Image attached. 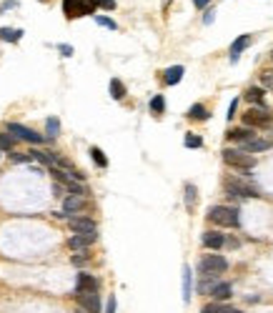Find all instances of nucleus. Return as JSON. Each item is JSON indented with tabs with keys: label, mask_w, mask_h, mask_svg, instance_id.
Listing matches in <instances>:
<instances>
[{
	"label": "nucleus",
	"mask_w": 273,
	"mask_h": 313,
	"mask_svg": "<svg viewBox=\"0 0 273 313\" xmlns=\"http://www.w3.org/2000/svg\"><path fill=\"white\" fill-rule=\"evenodd\" d=\"M111 95H113L116 100H123V98H125V86H123L118 78H113V81H111Z\"/></svg>",
	"instance_id": "obj_24"
},
{
	"label": "nucleus",
	"mask_w": 273,
	"mask_h": 313,
	"mask_svg": "<svg viewBox=\"0 0 273 313\" xmlns=\"http://www.w3.org/2000/svg\"><path fill=\"white\" fill-rule=\"evenodd\" d=\"M86 260H88V258L83 256V253H75V256H73V263H75L78 268H80V266H86Z\"/></svg>",
	"instance_id": "obj_39"
},
{
	"label": "nucleus",
	"mask_w": 273,
	"mask_h": 313,
	"mask_svg": "<svg viewBox=\"0 0 273 313\" xmlns=\"http://www.w3.org/2000/svg\"><path fill=\"white\" fill-rule=\"evenodd\" d=\"M245 100H248V103H256V106H261V108H263V90H261V88H248Z\"/></svg>",
	"instance_id": "obj_21"
},
{
	"label": "nucleus",
	"mask_w": 273,
	"mask_h": 313,
	"mask_svg": "<svg viewBox=\"0 0 273 313\" xmlns=\"http://www.w3.org/2000/svg\"><path fill=\"white\" fill-rule=\"evenodd\" d=\"M188 115L196 118V120H206V118H208V111H206L203 106H193V108L188 111Z\"/></svg>",
	"instance_id": "obj_31"
},
{
	"label": "nucleus",
	"mask_w": 273,
	"mask_h": 313,
	"mask_svg": "<svg viewBox=\"0 0 273 313\" xmlns=\"http://www.w3.org/2000/svg\"><path fill=\"white\" fill-rule=\"evenodd\" d=\"M213 278H215V276H203V281L198 283V291H201V293H211V288L215 285Z\"/></svg>",
	"instance_id": "obj_32"
},
{
	"label": "nucleus",
	"mask_w": 273,
	"mask_h": 313,
	"mask_svg": "<svg viewBox=\"0 0 273 313\" xmlns=\"http://www.w3.org/2000/svg\"><path fill=\"white\" fill-rule=\"evenodd\" d=\"M261 83H263V88L273 90V70H268V73H263V75H261Z\"/></svg>",
	"instance_id": "obj_35"
},
{
	"label": "nucleus",
	"mask_w": 273,
	"mask_h": 313,
	"mask_svg": "<svg viewBox=\"0 0 273 313\" xmlns=\"http://www.w3.org/2000/svg\"><path fill=\"white\" fill-rule=\"evenodd\" d=\"M183 73H185V70H183V65H173V68H168V70H166V75H163V78H166V83H168V86H178V83H181V78H183Z\"/></svg>",
	"instance_id": "obj_19"
},
{
	"label": "nucleus",
	"mask_w": 273,
	"mask_h": 313,
	"mask_svg": "<svg viewBox=\"0 0 273 313\" xmlns=\"http://www.w3.org/2000/svg\"><path fill=\"white\" fill-rule=\"evenodd\" d=\"M163 111H166V98H163V95H155V98L151 100V113L160 115Z\"/></svg>",
	"instance_id": "obj_27"
},
{
	"label": "nucleus",
	"mask_w": 273,
	"mask_h": 313,
	"mask_svg": "<svg viewBox=\"0 0 273 313\" xmlns=\"http://www.w3.org/2000/svg\"><path fill=\"white\" fill-rule=\"evenodd\" d=\"M223 161L233 168H243V171H251L256 166L253 161V153H245V150H236V148H226L223 150Z\"/></svg>",
	"instance_id": "obj_2"
},
{
	"label": "nucleus",
	"mask_w": 273,
	"mask_h": 313,
	"mask_svg": "<svg viewBox=\"0 0 273 313\" xmlns=\"http://www.w3.org/2000/svg\"><path fill=\"white\" fill-rule=\"evenodd\" d=\"M95 23H98V25H105V28H111V30L118 28V25H116V20H111V18H103V15H100V18H95Z\"/></svg>",
	"instance_id": "obj_36"
},
{
	"label": "nucleus",
	"mask_w": 273,
	"mask_h": 313,
	"mask_svg": "<svg viewBox=\"0 0 273 313\" xmlns=\"http://www.w3.org/2000/svg\"><path fill=\"white\" fill-rule=\"evenodd\" d=\"M75 293H98V278H93L91 273H78Z\"/></svg>",
	"instance_id": "obj_9"
},
{
	"label": "nucleus",
	"mask_w": 273,
	"mask_h": 313,
	"mask_svg": "<svg viewBox=\"0 0 273 313\" xmlns=\"http://www.w3.org/2000/svg\"><path fill=\"white\" fill-rule=\"evenodd\" d=\"M61 53L63 56H73V48L70 45H61Z\"/></svg>",
	"instance_id": "obj_41"
},
{
	"label": "nucleus",
	"mask_w": 273,
	"mask_h": 313,
	"mask_svg": "<svg viewBox=\"0 0 273 313\" xmlns=\"http://www.w3.org/2000/svg\"><path fill=\"white\" fill-rule=\"evenodd\" d=\"M78 303H80L83 311L100 313V298H98V293H78Z\"/></svg>",
	"instance_id": "obj_10"
},
{
	"label": "nucleus",
	"mask_w": 273,
	"mask_h": 313,
	"mask_svg": "<svg viewBox=\"0 0 273 313\" xmlns=\"http://www.w3.org/2000/svg\"><path fill=\"white\" fill-rule=\"evenodd\" d=\"M8 133H10L15 141H28V143H33V145L48 143V141H43V136H40V133H35V131H31V128L20 125V123H8Z\"/></svg>",
	"instance_id": "obj_3"
},
{
	"label": "nucleus",
	"mask_w": 273,
	"mask_h": 313,
	"mask_svg": "<svg viewBox=\"0 0 273 313\" xmlns=\"http://www.w3.org/2000/svg\"><path fill=\"white\" fill-rule=\"evenodd\" d=\"M31 158H35V161H40L43 166H53L58 158L56 155H50V153H45V150H33L31 153Z\"/></svg>",
	"instance_id": "obj_22"
},
{
	"label": "nucleus",
	"mask_w": 273,
	"mask_h": 313,
	"mask_svg": "<svg viewBox=\"0 0 273 313\" xmlns=\"http://www.w3.org/2000/svg\"><path fill=\"white\" fill-rule=\"evenodd\" d=\"M226 193L228 196H236V198H258V191L248 183H241V180H231L226 183Z\"/></svg>",
	"instance_id": "obj_7"
},
{
	"label": "nucleus",
	"mask_w": 273,
	"mask_h": 313,
	"mask_svg": "<svg viewBox=\"0 0 273 313\" xmlns=\"http://www.w3.org/2000/svg\"><path fill=\"white\" fill-rule=\"evenodd\" d=\"M45 128H48V141H56V138H58V133H61V123H58V118H48Z\"/></svg>",
	"instance_id": "obj_23"
},
{
	"label": "nucleus",
	"mask_w": 273,
	"mask_h": 313,
	"mask_svg": "<svg viewBox=\"0 0 273 313\" xmlns=\"http://www.w3.org/2000/svg\"><path fill=\"white\" fill-rule=\"evenodd\" d=\"M78 313H83V311H78Z\"/></svg>",
	"instance_id": "obj_46"
},
{
	"label": "nucleus",
	"mask_w": 273,
	"mask_h": 313,
	"mask_svg": "<svg viewBox=\"0 0 273 313\" xmlns=\"http://www.w3.org/2000/svg\"><path fill=\"white\" fill-rule=\"evenodd\" d=\"M236 106H238V100H231V106H228V120H231L233 113H236Z\"/></svg>",
	"instance_id": "obj_40"
},
{
	"label": "nucleus",
	"mask_w": 273,
	"mask_h": 313,
	"mask_svg": "<svg viewBox=\"0 0 273 313\" xmlns=\"http://www.w3.org/2000/svg\"><path fill=\"white\" fill-rule=\"evenodd\" d=\"M93 5H100V8H108V10H113L116 8V0H91Z\"/></svg>",
	"instance_id": "obj_37"
},
{
	"label": "nucleus",
	"mask_w": 273,
	"mask_h": 313,
	"mask_svg": "<svg viewBox=\"0 0 273 313\" xmlns=\"http://www.w3.org/2000/svg\"><path fill=\"white\" fill-rule=\"evenodd\" d=\"M226 138H228V141H251V138H253V128H251V125H248V128H233V131H228V133H226Z\"/></svg>",
	"instance_id": "obj_16"
},
{
	"label": "nucleus",
	"mask_w": 273,
	"mask_h": 313,
	"mask_svg": "<svg viewBox=\"0 0 273 313\" xmlns=\"http://www.w3.org/2000/svg\"><path fill=\"white\" fill-rule=\"evenodd\" d=\"M223 243H226V236H223V233H218V230L203 233V246H206V248H221Z\"/></svg>",
	"instance_id": "obj_12"
},
{
	"label": "nucleus",
	"mask_w": 273,
	"mask_h": 313,
	"mask_svg": "<svg viewBox=\"0 0 273 313\" xmlns=\"http://www.w3.org/2000/svg\"><path fill=\"white\" fill-rule=\"evenodd\" d=\"M201 313H243L238 308H233V306H228V303H221V301H215V303H208V306H203V311Z\"/></svg>",
	"instance_id": "obj_18"
},
{
	"label": "nucleus",
	"mask_w": 273,
	"mask_h": 313,
	"mask_svg": "<svg viewBox=\"0 0 273 313\" xmlns=\"http://www.w3.org/2000/svg\"><path fill=\"white\" fill-rule=\"evenodd\" d=\"M68 223L73 228V233H95V221H93V218H86V216L70 218Z\"/></svg>",
	"instance_id": "obj_11"
},
{
	"label": "nucleus",
	"mask_w": 273,
	"mask_h": 313,
	"mask_svg": "<svg viewBox=\"0 0 273 313\" xmlns=\"http://www.w3.org/2000/svg\"><path fill=\"white\" fill-rule=\"evenodd\" d=\"M271 148V141H258V138H251V141H243V148L245 153H263Z\"/></svg>",
	"instance_id": "obj_13"
},
{
	"label": "nucleus",
	"mask_w": 273,
	"mask_h": 313,
	"mask_svg": "<svg viewBox=\"0 0 273 313\" xmlns=\"http://www.w3.org/2000/svg\"><path fill=\"white\" fill-rule=\"evenodd\" d=\"M251 43H253V38H251V35H241V38H238V40L231 45V60L236 63V60H238V56H241V53L248 48V45H251Z\"/></svg>",
	"instance_id": "obj_14"
},
{
	"label": "nucleus",
	"mask_w": 273,
	"mask_h": 313,
	"mask_svg": "<svg viewBox=\"0 0 273 313\" xmlns=\"http://www.w3.org/2000/svg\"><path fill=\"white\" fill-rule=\"evenodd\" d=\"M91 158L95 161V166H100V168L108 166V158H105V153H103L100 148H91Z\"/></svg>",
	"instance_id": "obj_28"
},
{
	"label": "nucleus",
	"mask_w": 273,
	"mask_h": 313,
	"mask_svg": "<svg viewBox=\"0 0 273 313\" xmlns=\"http://www.w3.org/2000/svg\"><path fill=\"white\" fill-rule=\"evenodd\" d=\"M10 161H13V163H28L31 155H25V153H13V150H10Z\"/></svg>",
	"instance_id": "obj_34"
},
{
	"label": "nucleus",
	"mask_w": 273,
	"mask_h": 313,
	"mask_svg": "<svg viewBox=\"0 0 273 313\" xmlns=\"http://www.w3.org/2000/svg\"><path fill=\"white\" fill-rule=\"evenodd\" d=\"M208 3H211V0H193V5H196V8H206Z\"/></svg>",
	"instance_id": "obj_42"
},
{
	"label": "nucleus",
	"mask_w": 273,
	"mask_h": 313,
	"mask_svg": "<svg viewBox=\"0 0 273 313\" xmlns=\"http://www.w3.org/2000/svg\"><path fill=\"white\" fill-rule=\"evenodd\" d=\"M116 306H118V301H116V296H111L108 298V306H105V313H116Z\"/></svg>",
	"instance_id": "obj_38"
},
{
	"label": "nucleus",
	"mask_w": 273,
	"mask_h": 313,
	"mask_svg": "<svg viewBox=\"0 0 273 313\" xmlns=\"http://www.w3.org/2000/svg\"><path fill=\"white\" fill-rule=\"evenodd\" d=\"M63 186H65V188H68L73 196H83V186H80V183H75V180H70V175L63 180Z\"/></svg>",
	"instance_id": "obj_30"
},
{
	"label": "nucleus",
	"mask_w": 273,
	"mask_h": 313,
	"mask_svg": "<svg viewBox=\"0 0 273 313\" xmlns=\"http://www.w3.org/2000/svg\"><path fill=\"white\" fill-rule=\"evenodd\" d=\"M208 221L215 226H238V211L236 208H228V205H213L208 211Z\"/></svg>",
	"instance_id": "obj_1"
},
{
	"label": "nucleus",
	"mask_w": 273,
	"mask_h": 313,
	"mask_svg": "<svg viewBox=\"0 0 273 313\" xmlns=\"http://www.w3.org/2000/svg\"><path fill=\"white\" fill-rule=\"evenodd\" d=\"M0 38L8 43H15L18 38H23V30H13V28H0Z\"/></svg>",
	"instance_id": "obj_25"
},
{
	"label": "nucleus",
	"mask_w": 273,
	"mask_h": 313,
	"mask_svg": "<svg viewBox=\"0 0 273 313\" xmlns=\"http://www.w3.org/2000/svg\"><path fill=\"white\" fill-rule=\"evenodd\" d=\"M83 205H86L83 196H73V193H70L68 198L63 200V211H65V213H75V211H80Z\"/></svg>",
	"instance_id": "obj_17"
},
{
	"label": "nucleus",
	"mask_w": 273,
	"mask_h": 313,
	"mask_svg": "<svg viewBox=\"0 0 273 313\" xmlns=\"http://www.w3.org/2000/svg\"><path fill=\"white\" fill-rule=\"evenodd\" d=\"M211 296L215 301H226V298H231V283H215L211 288Z\"/></svg>",
	"instance_id": "obj_20"
},
{
	"label": "nucleus",
	"mask_w": 273,
	"mask_h": 313,
	"mask_svg": "<svg viewBox=\"0 0 273 313\" xmlns=\"http://www.w3.org/2000/svg\"><path fill=\"white\" fill-rule=\"evenodd\" d=\"M190 288H193L190 266H183V303H190Z\"/></svg>",
	"instance_id": "obj_15"
},
{
	"label": "nucleus",
	"mask_w": 273,
	"mask_h": 313,
	"mask_svg": "<svg viewBox=\"0 0 273 313\" xmlns=\"http://www.w3.org/2000/svg\"><path fill=\"white\" fill-rule=\"evenodd\" d=\"M196 196H198V191H196V186H185V205L193 211L196 208Z\"/></svg>",
	"instance_id": "obj_29"
},
{
	"label": "nucleus",
	"mask_w": 273,
	"mask_h": 313,
	"mask_svg": "<svg viewBox=\"0 0 273 313\" xmlns=\"http://www.w3.org/2000/svg\"><path fill=\"white\" fill-rule=\"evenodd\" d=\"M243 120L253 128V125H268L273 120V113L271 111H266V108H261V106H256V108H248L245 113H243Z\"/></svg>",
	"instance_id": "obj_5"
},
{
	"label": "nucleus",
	"mask_w": 273,
	"mask_h": 313,
	"mask_svg": "<svg viewBox=\"0 0 273 313\" xmlns=\"http://www.w3.org/2000/svg\"><path fill=\"white\" fill-rule=\"evenodd\" d=\"M63 10H65V15L75 18V15L93 13V10H95V5H93L91 0H63Z\"/></svg>",
	"instance_id": "obj_6"
},
{
	"label": "nucleus",
	"mask_w": 273,
	"mask_h": 313,
	"mask_svg": "<svg viewBox=\"0 0 273 313\" xmlns=\"http://www.w3.org/2000/svg\"><path fill=\"white\" fill-rule=\"evenodd\" d=\"M95 238H98V233H75V236H70L68 248H70V251H83V248H91L93 243H95Z\"/></svg>",
	"instance_id": "obj_8"
},
{
	"label": "nucleus",
	"mask_w": 273,
	"mask_h": 313,
	"mask_svg": "<svg viewBox=\"0 0 273 313\" xmlns=\"http://www.w3.org/2000/svg\"><path fill=\"white\" fill-rule=\"evenodd\" d=\"M228 271V260L221 256H203L201 258V273L203 276H221Z\"/></svg>",
	"instance_id": "obj_4"
},
{
	"label": "nucleus",
	"mask_w": 273,
	"mask_h": 313,
	"mask_svg": "<svg viewBox=\"0 0 273 313\" xmlns=\"http://www.w3.org/2000/svg\"><path fill=\"white\" fill-rule=\"evenodd\" d=\"M226 241H228V246H231V248H238V246H241L236 238H226Z\"/></svg>",
	"instance_id": "obj_44"
},
{
	"label": "nucleus",
	"mask_w": 273,
	"mask_h": 313,
	"mask_svg": "<svg viewBox=\"0 0 273 313\" xmlns=\"http://www.w3.org/2000/svg\"><path fill=\"white\" fill-rule=\"evenodd\" d=\"M13 148H15V138H13L10 133H0V150L10 153Z\"/></svg>",
	"instance_id": "obj_26"
},
{
	"label": "nucleus",
	"mask_w": 273,
	"mask_h": 313,
	"mask_svg": "<svg viewBox=\"0 0 273 313\" xmlns=\"http://www.w3.org/2000/svg\"><path fill=\"white\" fill-rule=\"evenodd\" d=\"M15 5H18V3H15V0H10V3H5L0 10H10V8H15Z\"/></svg>",
	"instance_id": "obj_43"
},
{
	"label": "nucleus",
	"mask_w": 273,
	"mask_h": 313,
	"mask_svg": "<svg viewBox=\"0 0 273 313\" xmlns=\"http://www.w3.org/2000/svg\"><path fill=\"white\" fill-rule=\"evenodd\" d=\"M213 15H215L213 10H211V13H206V18H203V20H206V23H213Z\"/></svg>",
	"instance_id": "obj_45"
},
{
	"label": "nucleus",
	"mask_w": 273,
	"mask_h": 313,
	"mask_svg": "<svg viewBox=\"0 0 273 313\" xmlns=\"http://www.w3.org/2000/svg\"><path fill=\"white\" fill-rule=\"evenodd\" d=\"M201 145H203V141L198 136H190V133L185 136V148H201Z\"/></svg>",
	"instance_id": "obj_33"
}]
</instances>
